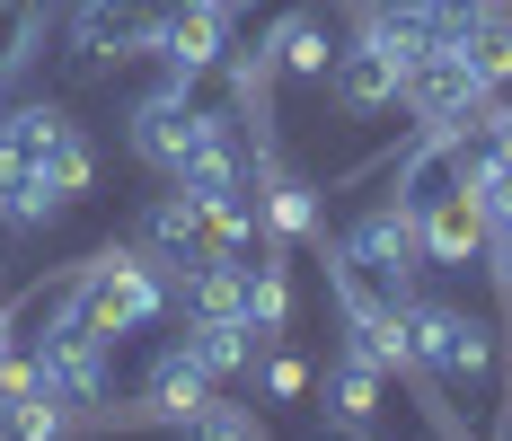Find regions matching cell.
<instances>
[{"mask_svg":"<svg viewBox=\"0 0 512 441\" xmlns=\"http://www.w3.org/2000/svg\"><path fill=\"white\" fill-rule=\"evenodd\" d=\"M98 186V150L62 106H9L0 115V221L45 230Z\"/></svg>","mask_w":512,"mask_h":441,"instance_id":"6da1fadb","label":"cell"},{"mask_svg":"<svg viewBox=\"0 0 512 441\" xmlns=\"http://www.w3.org/2000/svg\"><path fill=\"white\" fill-rule=\"evenodd\" d=\"M407 362L451 415H486L504 389V336L486 318H468L460 300H407Z\"/></svg>","mask_w":512,"mask_h":441,"instance_id":"7a4b0ae2","label":"cell"},{"mask_svg":"<svg viewBox=\"0 0 512 441\" xmlns=\"http://www.w3.org/2000/svg\"><path fill=\"white\" fill-rule=\"evenodd\" d=\"M177 309V274L168 265H151L142 247H106V256H89L71 283H62V300H53V318L71 327V336H89V344H115L124 336H142V327H159Z\"/></svg>","mask_w":512,"mask_h":441,"instance_id":"3957f363","label":"cell"},{"mask_svg":"<svg viewBox=\"0 0 512 441\" xmlns=\"http://www.w3.org/2000/svg\"><path fill=\"white\" fill-rule=\"evenodd\" d=\"M177 9H186V0H80V9H71V53H80L89 71H98V62H124V53H151Z\"/></svg>","mask_w":512,"mask_h":441,"instance_id":"277c9868","label":"cell"},{"mask_svg":"<svg viewBox=\"0 0 512 441\" xmlns=\"http://www.w3.org/2000/svg\"><path fill=\"white\" fill-rule=\"evenodd\" d=\"M486 98H495V89L468 71V53H460V45H433V53L407 71V115L424 124V133H451V124H468Z\"/></svg>","mask_w":512,"mask_h":441,"instance_id":"5b68a950","label":"cell"},{"mask_svg":"<svg viewBox=\"0 0 512 441\" xmlns=\"http://www.w3.org/2000/svg\"><path fill=\"white\" fill-rule=\"evenodd\" d=\"M327 98L371 124V115L407 106V62H398V53H380L371 36H345V45H336V71H327Z\"/></svg>","mask_w":512,"mask_h":441,"instance_id":"8992f818","label":"cell"},{"mask_svg":"<svg viewBox=\"0 0 512 441\" xmlns=\"http://www.w3.org/2000/svg\"><path fill=\"white\" fill-rule=\"evenodd\" d=\"M256 221H265V239L274 247H309L327 230V212H318V186H309L301 168H283L274 150L256 159Z\"/></svg>","mask_w":512,"mask_h":441,"instance_id":"52a82bcc","label":"cell"},{"mask_svg":"<svg viewBox=\"0 0 512 441\" xmlns=\"http://www.w3.org/2000/svg\"><path fill=\"white\" fill-rule=\"evenodd\" d=\"M212 397H221V380H212L186 344H168V353H151V371H142L133 415H151V424H186V415H195V406H212Z\"/></svg>","mask_w":512,"mask_h":441,"instance_id":"ba28073f","label":"cell"},{"mask_svg":"<svg viewBox=\"0 0 512 441\" xmlns=\"http://www.w3.org/2000/svg\"><path fill=\"white\" fill-rule=\"evenodd\" d=\"M265 53H274V80L327 89V71H336V27H327L318 9H301V18H283V27L265 36Z\"/></svg>","mask_w":512,"mask_h":441,"instance_id":"9c48e42d","label":"cell"},{"mask_svg":"<svg viewBox=\"0 0 512 441\" xmlns=\"http://www.w3.org/2000/svg\"><path fill=\"white\" fill-rule=\"evenodd\" d=\"M186 353L204 362L212 380H239V371H256V353H265V336H256L248 318H186Z\"/></svg>","mask_w":512,"mask_h":441,"instance_id":"30bf717a","label":"cell"},{"mask_svg":"<svg viewBox=\"0 0 512 441\" xmlns=\"http://www.w3.org/2000/svg\"><path fill=\"white\" fill-rule=\"evenodd\" d=\"M354 36H371L380 53H398L407 71L433 53V27H424V9H415V0H362V9H354Z\"/></svg>","mask_w":512,"mask_h":441,"instance_id":"8fae6325","label":"cell"},{"mask_svg":"<svg viewBox=\"0 0 512 441\" xmlns=\"http://www.w3.org/2000/svg\"><path fill=\"white\" fill-rule=\"evenodd\" d=\"M380 389H389V371L371 362V353H336V371H327V397H336V424H380Z\"/></svg>","mask_w":512,"mask_h":441,"instance_id":"7c38bea8","label":"cell"},{"mask_svg":"<svg viewBox=\"0 0 512 441\" xmlns=\"http://www.w3.org/2000/svg\"><path fill=\"white\" fill-rule=\"evenodd\" d=\"M0 433L9 441H71L80 424H71V406H53L45 389H18V397H0Z\"/></svg>","mask_w":512,"mask_h":441,"instance_id":"4fadbf2b","label":"cell"},{"mask_svg":"<svg viewBox=\"0 0 512 441\" xmlns=\"http://www.w3.org/2000/svg\"><path fill=\"white\" fill-rule=\"evenodd\" d=\"M460 53H468V71H477L486 89H512V9H504V18H486Z\"/></svg>","mask_w":512,"mask_h":441,"instance_id":"5bb4252c","label":"cell"},{"mask_svg":"<svg viewBox=\"0 0 512 441\" xmlns=\"http://www.w3.org/2000/svg\"><path fill=\"white\" fill-rule=\"evenodd\" d=\"M256 389H265V406H301V389H309V362L292 353V344L274 336L265 353H256Z\"/></svg>","mask_w":512,"mask_h":441,"instance_id":"9a60e30c","label":"cell"},{"mask_svg":"<svg viewBox=\"0 0 512 441\" xmlns=\"http://www.w3.org/2000/svg\"><path fill=\"white\" fill-rule=\"evenodd\" d=\"M177 441H265V424H256V406H195L186 424H177Z\"/></svg>","mask_w":512,"mask_h":441,"instance_id":"2e32d148","label":"cell"},{"mask_svg":"<svg viewBox=\"0 0 512 441\" xmlns=\"http://www.w3.org/2000/svg\"><path fill=\"white\" fill-rule=\"evenodd\" d=\"M415 9H424V27H433V45H468V36L486 27V18H504L495 0H415Z\"/></svg>","mask_w":512,"mask_h":441,"instance_id":"e0dca14e","label":"cell"},{"mask_svg":"<svg viewBox=\"0 0 512 441\" xmlns=\"http://www.w3.org/2000/svg\"><path fill=\"white\" fill-rule=\"evenodd\" d=\"M36 27H45V9H36V0H0V80L36 53Z\"/></svg>","mask_w":512,"mask_h":441,"instance_id":"ac0fdd59","label":"cell"},{"mask_svg":"<svg viewBox=\"0 0 512 441\" xmlns=\"http://www.w3.org/2000/svg\"><path fill=\"white\" fill-rule=\"evenodd\" d=\"M486 274H495V292L512 300V221H504V230H486Z\"/></svg>","mask_w":512,"mask_h":441,"instance_id":"d6986e66","label":"cell"},{"mask_svg":"<svg viewBox=\"0 0 512 441\" xmlns=\"http://www.w3.org/2000/svg\"><path fill=\"white\" fill-rule=\"evenodd\" d=\"M318 441H371V424H327Z\"/></svg>","mask_w":512,"mask_h":441,"instance_id":"ffe728a7","label":"cell"},{"mask_svg":"<svg viewBox=\"0 0 512 441\" xmlns=\"http://www.w3.org/2000/svg\"><path fill=\"white\" fill-rule=\"evenodd\" d=\"M504 441H512V433H504Z\"/></svg>","mask_w":512,"mask_h":441,"instance_id":"44dd1931","label":"cell"}]
</instances>
